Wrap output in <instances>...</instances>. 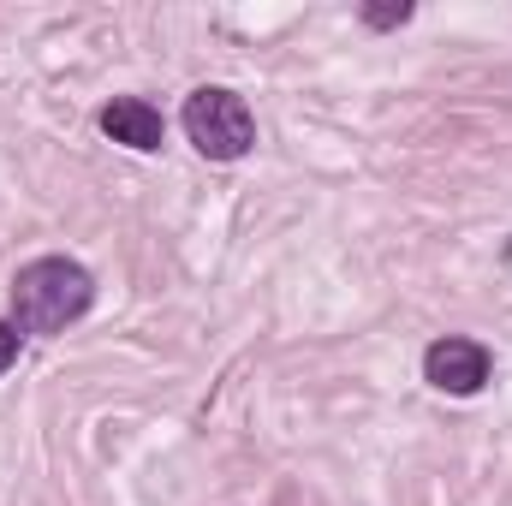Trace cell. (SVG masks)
Here are the masks:
<instances>
[{
  "mask_svg": "<svg viewBox=\"0 0 512 506\" xmlns=\"http://www.w3.org/2000/svg\"><path fill=\"white\" fill-rule=\"evenodd\" d=\"M96 298L90 268H78L72 256H42L30 268H18L12 280V322L18 334H60L66 322H78Z\"/></svg>",
  "mask_w": 512,
  "mask_h": 506,
  "instance_id": "1",
  "label": "cell"
},
{
  "mask_svg": "<svg viewBox=\"0 0 512 506\" xmlns=\"http://www.w3.org/2000/svg\"><path fill=\"white\" fill-rule=\"evenodd\" d=\"M179 120H185V137H191L209 161H245L251 143H256V120H251V108H245V96H233V90H221V84L191 90Z\"/></svg>",
  "mask_w": 512,
  "mask_h": 506,
  "instance_id": "2",
  "label": "cell"
},
{
  "mask_svg": "<svg viewBox=\"0 0 512 506\" xmlns=\"http://www.w3.org/2000/svg\"><path fill=\"white\" fill-rule=\"evenodd\" d=\"M423 376H429V387L465 399V393H477L489 381V346H477V340H435L423 352Z\"/></svg>",
  "mask_w": 512,
  "mask_h": 506,
  "instance_id": "3",
  "label": "cell"
},
{
  "mask_svg": "<svg viewBox=\"0 0 512 506\" xmlns=\"http://www.w3.org/2000/svg\"><path fill=\"white\" fill-rule=\"evenodd\" d=\"M102 131L114 137V143H126V149H161V137H167V126H161V114L149 108V102H137V96H114L108 108H102Z\"/></svg>",
  "mask_w": 512,
  "mask_h": 506,
  "instance_id": "4",
  "label": "cell"
},
{
  "mask_svg": "<svg viewBox=\"0 0 512 506\" xmlns=\"http://www.w3.org/2000/svg\"><path fill=\"white\" fill-rule=\"evenodd\" d=\"M364 18H370L376 30H393V24H405V18H411V6H405V0H399V6H364Z\"/></svg>",
  "mask_w": 512,
  "mask_h": 506,
  "instance_id": "5",
  "label": "cell"
},
{
  "mask_svg": "<svg viewBox=\"0 0 512 506\" xmlns=\"http://www.w3.org/2000/svg\"><path fill=\"white\" fill-rule=\"evenodd\" d=\"M18 340H24V334H18V322H0V376L18 364Z\"/></svg>",
  "mask_w": 512,
  "mask_h": 506,
  "instance_id": "6",
  "label": "cell"
}]
</instances>
